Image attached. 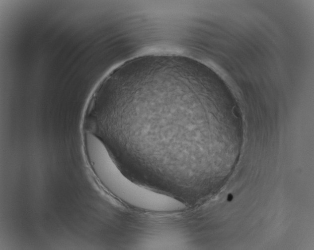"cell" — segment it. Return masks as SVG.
<instances>
[{
	"label": "cell",
	"instance_id": "6da1fadb",
	"mask_svg": "<svg viewBox=\"0 0 314 250\" xmlns=\"http://www.w3.org/2000/svg\"><path fill=\"white\" fill-rule=\"evenodd\" d=\"M87 157L98 178L115 196L129 204L165 210L176 207V201L167 195L141 187L126 177L103 143L92 137L85 143Z\"/></svg>",
	"mask_w": 314,
	"mask_h": 250
},
{
	"label": "cell",
	"instance_id": "7a4b0ae2",
	"mask_svg": "<svg viewBox=\"0 0 314 250\" xmlns=\"http://www.w3.org/2000/svg\"><path fill=\"white\" fill-rule=\"evenodd\" d=\"M232 198H233V196L231 195V194H229L228 195V200L231 201L232 199Z\"/></svg>",
	"mask_w": 314,
	"mask_h": 250
}]
</instances>
